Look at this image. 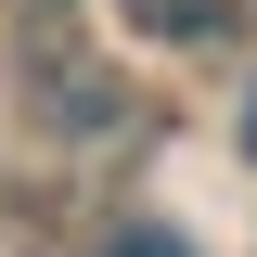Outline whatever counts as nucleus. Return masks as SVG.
<instances>
[{
    "label": "nucleus",
    "instance_id": "nucleus-1",
    "mask_svg": "<svg viewBox=\"0 0 257 257\" xmlns=\"http://www.w3.org/2000/svg\"><path fill=\"white\" fill-rule=\"evenodd\" d=\"M206 13L219 0H128V26H155V39H206Z\"/></svg>",
    "mask_w": 257,
    "mask_h": 257
},
{
    "label": "nucleus",
    "instance_id": "nucleus-3",
    "mask_svg": "<svg viewBox=\"0 0 257 257\" xmlns=\"http://www.w3.org/2000/svg\"><path fill=\"white\" fill-rule=\"evenodd\" d=\"M244 155H257V103H244Z\"/></svg>",
    "mask_w": 257,
    "mask_h": 257
},
{
    "label": "nucleus",
    "instance_id": "nucleus-2",
    "mask_svg": "<svg viewBox=\"0 0 257 257\" xmlns=\"http://www.w3.org/2000/svg\"><path fill=\"white\" fill-rule=\"evenodd\" d=\"M116 257H193V244H180V231H155V219H142V231H116Z\"/></svg>",
    "mask_w": 257,
    "mask_h": 257
}]
</instances>
